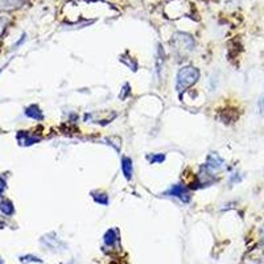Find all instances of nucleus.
<instances>
[{"instance_id": "1", "label": "nucleus", "mask_w": 264, "mask_h": 264, "mask_svg": "<svg viewBox=\"0 0 264 264\" xmlns=\"http://www.w3.org/2000/svg\"><path fill=\"white\" fill-rule=\"evenodd\" d=\"M198 80H200V70L198 69L194 68V66H184L177 73L176 89H177L178 93L185 91L190 86H193Z\"/></svg>"}, {"instance_id": "2", "label": "nucleus", "mask_w": 264, "mask_h": 264, "mask_svg": "<svg viewBox=\"0 0 264 264\" xmlns=\"http://www.w3.org/2000/svg\"><path fill=\"white\" fill-rule=\"evenodd\" d=\"M171 46L173 48L174 53L178 57H182L187 53L193 52L194 50V40L193 37L188 33L177 32L174 33L171 40Z\"/></svg>"}, {"instance_id": "3", "label": "nucleus", "mask_w": 264, "mask_h": 264, "mask_svg": "<svg viewBox=\"0 0 264 264\" xmlns=\"http://www.w3.org/2000/svg\"><path fill=\"white\" fill-rule=\"evenodd\" d=\"M165 196L176 197V198H178V200L182 201L184 203H188L190 201V198H192V196H190L188 188L181 184L172 185V187L169 188L167 192H165Z\"/></svg>"}, {"instance_id": "4", "label": "nucleus", "mask_w": 264, "mask_h": 264, "mask_svg": "<svg viewBox=\"0 0 264 264\" xmlns=\"http://www.w3.org/2000/svg\"><path fill=\"white\" fill-rule=\"evenodd\" d=\"M223 165H225V161L219 157L217 153H210L207 156L206 164L203 165V168H205V171L207 172L209 176H214V173H217V172L222 169Z\"/></svg>"}, {"instance_id": "5", "label": "nucleus", "mask_w": 264, "mask_h": 264, "mask_svg": "<svg viewBox=\"0 0 264 264\" xmlns=\"http://www.w3.org/2000/svg\"><path fill=\"white\" fill-rule=\"evenodd\" d=\"M17 142H19L20 145H32L36 144V143L40 142V138L35 135H31L27 131H19L17 134Z\"/></svg>"}, {"instance_id": "6", "label": "nucleus", "mask_w": 264, "mask_h": 264, "mask_svg": "<svg viewBox=\"0 0 264 264\" xmlns=\"http://www.w3.org/2000/svg\"><path fill=\"white\" fill-rule=\"evenodd\" d=\"M25 0H0V11H15L24 6Z\"/></svg>"}, {"instance_id": "7", "label": "nucleus", "mask_w": 264, "mask_h": 264, "mask_svg": "<svg viewBox=\"0 0 264 264\" xmlns=\"http://www.w3.org/2000/svg\"><path fill=\"white\" fill-rule=\"evenodd\" d=\"M122 172L124 174L126 180L131 181L132 174H134V165H132V160L127 156H123L122 157Z\"/></svg>"}, {"instance_id": "8", "label": "nucleus", "mask_w": 264, "mask_h": 264, "mask_svg": "<svg viewBox=\"0 0 264 264\" xmlns=\"http://www.w3.org/2000/svg\"><path fill=\"white\" fill-rule=\"evenodd\" d=\"M25 115L31 119L35 120H42L44 119V114H42L41 109L37 104H31L25 109Z\"/></svg>"}, {"instance_id": "9", "label": "nucleus", "mask_w": 264, "mask_h": 264, "mask_svg": "<svg viewBox=\"0 0 264 264\" xmlns=\"http://www.w3.org/2000/svg\"><path fill=\"white\" fill-rule=\"evenodd\" d=\"M118 238H119V235H118V231H116L115 229L107 230L103 238L104 245H106L107 247H114V246L116 245V242H118Z\"/></svg>"}, {"instance_id": "10", "label": "nucleus", "mask_w": 264, "mask_h": 264, "mask_svg": "<svg viewBox=\"0 0 264 264\" xmlns=\"http://www.w3.org/2000/svg\"><path fill=\"white\" fill-rule=\"evenodd\" d=\"M0 212L3 213L4 216L11 217L15 213V207H13V203L10 200H3L0 201Z\"/></svg>"}, {"instance_id": "11", "label": "nucleus", "mask_w": 264, "mask_h": 264, "mask_svg": "<svg viewBox=\"0 0 264 264\" xmlns=\"http://www.w3.org/2000/svg\"><path fill=\"white\" fill-rule=\"evenodd\" d=\"M91 196H93L94 201L97 203H99V205H103V206L109 205V196H107L106 193H97V192H93Z\"/></svg>"}, {"instance_id": "12", "label": "nucleus", "mask_w": 264, "mask_h": 264, "mask_svg": "<svg viewBox=\"0 0 264 264\" xmlns=\"http://www.w3.org/2000/svg\"><path fill=\"white\" fill-rule=\"evenodd\" d=\"M147 159L151 164H156V163H163L165 160V155H151L147 156Z\"/></svg>"}, {"instance_id": "13", "label": "nucleus", "mask_w": 264, "mask_h": 264, "mask_svg": "<svg viewBox=\"0 0 264 264\" xmlns=\"http://www.w3.org/2000/svg\"><path fill=\"white\" fill-rule=\"evenodd\" d=\"M20 261L21 263H29V261H37V263H41V259H39L37 256H33V255H25V256H20Z\"/></svg>"}, {"instance_id": "14", "label": "nucleus", "mask_w": 264, "mask_h": 264, "mask_svg": "<svg viewBox=\"0 0 264 264\" xmlns=\"http://www.w3.org/2000/svg\"><path fill=\"white\" fill-rule=\"evenodd\" d=\"M6 27H7V20L3 19V17H0V36L3 35Z\"/></svg>"}, {"instance_id": "15", "label": "nucleus", "mask_w": 264, "mask_h": 264, "mask_svg": "<svg viewBox=\"0 0 264 264\" xmlns=\"http://www.w3.org/2000/svg\"><path fill=\"white\" fill-rule=\"evenodd\" d=\"M6 188H7L6 180H4L3 177H0V196H2V194L4 193V190H6Z\"/></svg>"}, {"instance_id": "16", "label": "nucleus", "mask_w": 264, "mask_h": 264, "mask_svg": "<svg viewBox=\"0 0 264 264\" xmlns=\"http://www.w3.org/2000/svg\"><path fill=\"white\" fill-rule=\"evenodd\" d=\"M261 107H263V111H264V97H263V100H261Z\"/></svg>"}, {"instance_id": "17", "label": "nucleus", "mask_w": 264, "mask_h": 264, "mask_svg": "<svg viewBox=\"0 0 264 264\" xmlns=\"http://www.w3.org/2000/svg\"><path fill=\"white\" fill-rule=\"evenodd\" d=\"M0 264H3V260H2V259H0Z\"/></svg>"}, {"instance_id": "18", "label": "nucleus", "mask_w": 264, "mask_h": 264, "mask_svg": "<svg viewBox=\"0 0 264 264\" xmlns=\"http://www.w3.org/2000/svg\"><path fill=\"white\" fill-rule=\"evenodd\" d=\"M263 241H264V235H263Z\"/></svg>"}]
</instances>
